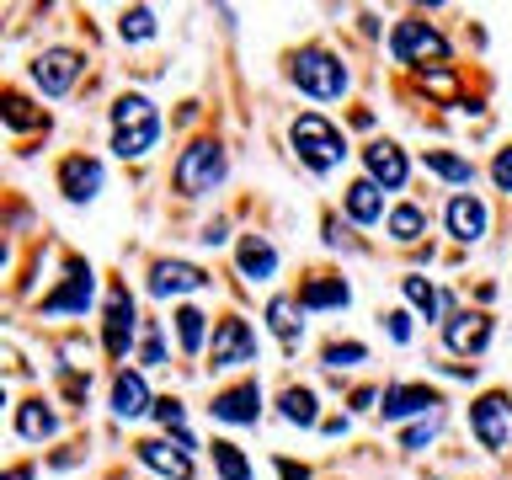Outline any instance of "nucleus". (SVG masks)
<instances>
[{"instance_id":"obj_1","label":"nucleus","mask_w":512,"mask_h":480,"mask_svg":"<svg viewBox=\"0 0 512 480\" xmlns=\"http://www.w3.org/2000/svg\"><path fill=\"white\" fill-rule=\"evenodd\" d=\"M155 144H160V107L144 91L118 96V107H112V155L144 160Z\"/></svg>"},{"instance_id":"obj_2","label":"nucleus","mask_w":512,"mask_h":480,"mask_svg":"<svg viewBox=\"0 0 512 480\" xmlns=\"http://www.w3.org/2000/svg\"><path fill=\"white\" fill-rule=\"evenodd\" d=\"M288 80L304 91V96H315V102H336V96L347 91V64L331 54L326 43H304L288 54Z\"/></svg>"},{"instance_id":"obj_3","label":"nucleus","mask_w":512,"mask_h":480,"mask_svg":"<svg viewBox=\"0 0 512 480\" xmlns=\"http://www.w3.org/2000/svg\"><path fill=\"white\" fill-rule=\"evenodd\" d=\"M288 139H294V155L315 176H326V171H336L347 160V134L331 118H320V112H299V118L288 123Z\"/></svg>"},{"instance_id":"obj_4","label":"nucleus","mask_w":512,"mask_h":480,"mask_svg":"<svg viewBox=\"0 0 512 480\" xmlns=\"http://www.w3.org/2000/svg\"><path fill=\"white\" fill-rule=\"evenodd\" d=\"M224 171H230L224 144L219 139H192L171 166V187L182 192V198H203V192H214L224 182Z\"/></svg>"},{"instance_id":"obj_5","label":"nucleus","mask_w":512,"mask_h":480,"mask_svg":"<svg viewBox=\"0 0 512 480\" xmlns=\"http://www.w3.org/2000/svg\"><path fill=\"white\" fill-rule=\"evenodd\" d=\"M256 363V326L246 315L214 320V342H208V374H230V368Z\"/></svg>"},{"instance_id":"obj_6","label":"nucleus","mask_w":512,"mask_h":480,"mask_svg":"<svg viewBox=\"0 0 512 480\" xmlns=\"http://www.w3.org/2000/svg\"><path fill=\"white\" fill-rule=\"evenodd\" d=\"M470 432L475 443L486 448V454H502V448L512 443V395L507 390H486L470 406Z\"/></svg>"},{"instance_id":"obj_7","label":"nucleus","mask_w":512,"mask_h":480,"mask_svg":"<svg viewBox=\"0 0 512 480\" xmlns=\"http://www.w3.org/2000/svg\"><path fill=\"white\" fill-rule=\"evenodd\" d=\"M390 54L395 64H422V59H448V38L432 22H422V16H406V22H395L390 32Z\"/></svg>"},{"instance_id":"obj_8","label":"nucleus","mask_w":512,"mask_h":480,"mask_svg":"<svg viewBox=\"0 0 512 480\" xmlns=\"http://www.w3.org/2000/svg\"><path fill=\"white\" fill-rule=\"evenodd\" d=\"M80 70H86V54H75V48H43L32 59V86L43 96H64L80 80Z\"/></svg>"},{"instance_id":"obj_9","label":"nucleus","mask_w":512,"mask_h":480,"mask_svg":"<svg viewBox=\"0 0 512 480\" xmlns=\"http://www.w3.org/2000/svg\"><path fill=\"white\" fill-rule=\"evenodd\" d=\"M134 336H139V315H134V294L118 283L112 288V299H107V320H102V347H107V358H128V347H134Z\"/></svg>"},{"instance_id":"obj_10","label":"nucleus","mask_w":512,"mask_h":480,"mask_svg":"<svg viewBox=\"0 0 512 480\" xmlns=\"http://www.w3.org/2000/svg\"><path fill=\"white\" fill-rule=\"evenodd\" d=\"M443 224H448V235H454L459 246H480L486 230H491V208H486V198H475V192H454L448 208H443Z\"/></svg>"},{"instance_id":"obj_11","label":"nucleus","mask_w":512,"mask_h":480,"mask_svg":"<svg viewBox=\"0 0 512 480\" xmlns=\"http://www.w3.org/2000/svg\"><path fill=\"white\" fill-rule=\"evenodd\" d=\"M363 166H368V182H379L384 192H400L411 182V160H406V150H400L395 139L363 144Z\"/></svg>"},{"instance_id":"obj_12","label":"nucleus","mask_w":512,"mask_h":480,"mask_svg":"<svg viewBox=\"0 0 512 480\" xmlns=\"http://www.w3.org/2000/svg\"><path fill=\"white\" fill-rule=\"evenodd\" d=\"M214 422H230V427H251L256 416H262V384L256 379H240V384H224L214 395Z\"/></svg>"},{"instance_id":"obj_13","label":"nucleus","mask_w":512,"mask_h":480,"mask_svg":"<svg viewBox=\"0 0 512 480\" xmlns=\"http://www.w3.org/2000/svg\"><path fill=\"white\" fill-rule=\"evenodd\" d=\"M96 294V272L86 262H70V272H64V288H54V294L43 299V315H86V304Z\"/></svg>"},{"instance_id":"obj_14","label":"nucleus","mask_w":512,"mask_h":480,"mask_svg":"<svg viewBox=\"0 0 512 480\" xmlns=\"http://www.w3.org/2000/svg\"><path fill=\"white\" fill-rule=\"evenodd\" d=\"M59 192L70 203H91L96 192H102V160L91 155H64L59 160Z\"/></svg>"},{"instance_id":"obj_15","label":"nucleus","mask_w":512,"mask_h":480,"mask_svg":"<svg viewBox=\"0 0 512 480\" xmlns=\"http://www.w3.org/2000/svg\"><path fill=\"white\" fill-rule=\"evenodd\" d=\"M214 278H208L203 267H192V262H155L150 267V294L155 299H166V294H198V288H208Z\"/></svg>"},{"instance_id":"obj_16","label":"nucleus","mask_w":512,"mask_h":480,"mask_svg":"<svg viewBox=\"0 0 512 480\" xmlns=\"http://www.w3.org/2000/svg\"><path fill=\"white\" fill-rule=\"evenodd\" d=\"M438 406H443V395L427 390V384H390V390H384L379 416H384V422H400V416H427V411H438Z\"/></svg>"},{"instance_id":"obj_17","label":"nucleus","mask_w":512,"mask_h":480,"mask_svg":"<svg viewBox=\"0 0 512 480\" xmlns=\"http://www.w3.org/2000/svg\"><path fill=\"white\" fill-rule=\"evenodd\" d=\"M443 342H448V352H486V342H491V315H480V310H464V315H454V320H443Z\"/></svg>"},{"instance_id":"obj_18","label":"nucleus","mask_w":512,"mask_h":480,"mask_svg":"<svg viewBox=\"0 0 512 480\" xmlns=\"http://www.w3.org/2000/svg\"><path fill=\"white\" fill-rule=\"evenodd\" d=\"M144 411H155L144 374H139V368H118V379H112V416L134 422V416H144Z\"/></svg>"},{"instance_id":"obj_19","label":"nucleus","mask_w":512,"mask_h":480,"mask_svg":"<svg viewBox=\"0 0 512 480\" xmlns=\"http://www.w3.org/2000/svg\"><path fill=\"white\" fill-rule=\"evenodd\" d=\"M304 310H347L352 304V288L347 278H331V272H315V278H304L299 283V294H294Z\"/></svg>"},{"instance_id":"obj_20","label":"nucleus","mask_w":512,"mask_h":480,"mask_svg":"<svg viewBox=\"0 0 512 480\" xmlns=\"http://www.w3.org/2000/svg\"><path fill=\"white\" fill-rule=\"evenodd\" d=\"M134 454H139V464H150V470L166 475V480H192V459L166 438H144V443H134Z\"/></svg>"},{"instance_id":"obj_21","label":"nucleus","mask_w":512,"mask_h":480,"mask_svg":"<svg viewBox=\"0 0 512 480\" xmlns=\"http://www.w3.org/2000/svg\"><path fill=\"white\" fill-rule=\"evenodd\" d=\"M235 262H240V278L272 283V272H278V246H272L267 235H246V240L235 246Z\"/></svg>"},{"instance_id":"obj_22","label":"nucleus","mask_w":512,"mask_h":480,"mask_svg":"<svg viewBox=\"0 0 512 480\" xmlns=\"http://www.w3.org/2000/svg\"><path fill=\"white\" fill-rule=\"evenodd\" d=\"M342 208H347L352 224H379V219H390V214H384V187L368 182V176H358V182L342 192Z\"/></svg>"},{"instance_id":"obj_23","label":"nucleus","mask_w":512,"mask_h":480,"mask_svg":"<svg viewBox=\"0 0 512 480\" xmlns=\"http://www.w3.org/2000/svg\"><path fill=\"white\" fill-rule=\"evenodd\" d=\"M16 438H27V443L59 438V411L48 406V400H22V406H16Z\"/></svg>"},{"instance_id":"obj_24","label":"nucleus","mask_w":512,"mask_h":480,"mask_svg":"<svg viewBox=\"0 0 512 480\" xmlns=\"http://www.w3.org/2000/svg\"><path fill=\"white\" fill-rule=\"evenodd\" d=\"M278 416L288 427H320V400H315L310 384H288L278 395Z\"/></svg>"},{"instance_id":"obj_25","label":"nucleus","mask_w":512,"mask_h":480,"mask_svg":"<svg viewBox=\"0 0 512 480\" xmlns=\"http://www.w3.org/2000/svg\"><path fill=\"white\" fill-rule=\"evenodd\" d=\"M299 315H304V304H299L294 294H272V299H267V326L283 336V347H288V352H294L299 331H304V320H299Z\"/></svg>"},{"instance_id":"obj_26","label":"nucleus","mask_w":512,"mask_h":480,"mask_svg":"<svg viewBox=\"0 0 512 480\" xmlns=\"http://www.w3.org/2000/svg\"><path fill=\"white\" fill-rule=\"evenodd\" d=\"M384 230H390L395 246H416V240L427 235V208L422 203H395L390 219H384Z\"/></svg>"},{"instance_id":"obj_27","label":"nucleus","mask_w":512,"mask_h":480,"mask_svg":"<svg viewBox=\"0 0 512 480\" xmlns=\"http://www.w3.org/2000/svg\"><path fill=\"white\" fill-rule=\"evenodd\" d=\"M422 166L432 176H443V182H454V187H470L475 182V160L470 155H454V150H422Z\"/></svg>"},{"instance_id":"obj_28","label":"nucleus","mask_w":512,"mask_h":480,"mask_svg":"<svg viewBox=\"0 0 512 480\" xmlns=\"http://www.w3.org/2000/svg\"><path fill=\"white\" fill-rule=\"evenodd\" d=\"M176 342H182V352H203V342H214V336H208V315L182 304V310H176Z\"/></svg>"},{"instance_id":"obj_29","label":"nucleus","mask_w":512,"mask_h":480,"mask_svg":"<svg viewBox=\"0 0 512 480\" xmlns=\"http://www.w3.org/2000/svg\"><path fill=\"white\" fill-rule=\"evenodd\" d=\"M208 454H214L219 480H251V459L240 454V448H235L230 438H214V443H208Z\"/></svg>"},{"instance_id":"obj_30","label":"nucleus","mask_w":512,"mask_h":480,"mask_svg":"<svg viewBox=\"0 0 512 480\" xmlns=\"http://www.w3.org/2000/svg\"><path fill=\"white\" fill-rule=\"evenodd\" d=\"M400 294H406L427 320H438V315H443V294H438V288H432L427 278H416V272H411V278H400Z\"/></svg>"},{"instance_id":"obj_31","label":"nucleus","mask_w":512,"mask_h":480,"mask_svg":"<svg viewBox=\"0 0 512 480\" xmlns=\"http://www.w3.org/2000/svg\"><path fill=\"white\" fill-rule=\"evenodd\" d=\"M118 38H123V43H150V38H155V11H150V6H128V11L118 16Z\"/></svg>"},{"instance_id":"obj_32","label":"nucleus","mask_w":512,"mask_h":480,"mask_svg":"<svg viewBox=\"0 0 512 480\" xmlns=\"http://www.w3.org/2000/svg\"><path fill=\"white\" fill-rule=\"evenodd\" d=\"M320 358H326L331 374H342V368H358V363L368 358V347H363V342H326V352H320Z\"/></svg>"},{"instance_id":"obj_33","label":"nucleus","mask_w":512,"mask_h":480,"mask_svg":"<svg viewBox=\"0 0 512 480\" xmlns=\"http://www.w3.org/2000/svg\"><path fill=\"white\" fill-rule=\"evenodd\" d=\"M139 363H144V368H160V363H166V342H160V326H155V320H144V342H139Z\"/></svg>"},{"instance_id":"obj_34","label":"nucleus","mask_w":512,"mask_h":480,"mask_svg":"<svg viewBox=\"0 0 512 480\" xmlns=\"http://www.w3.org/2000/svg\"><path fill=\"white\" fill-rule=\"evenodd\" d=\"M150 416H155V422L166 427V432H182V427H187V411H182V400H176V395H160Z\"/></svg>"},{"instance_id":"obj_35","label":"nucleus","mask_w":512,"mask_h":480,"mask_svg":"<svg viewBox=\"0 0 512 480\" xmlns=\"http://www.w3.org/2000/svg\"><path fill=\"white\" fill-rule=\"evenodd\" d=\"M6 123H11V128H32V123H38V112L27 107L22 91H6Z\"/></svg>"},{"instance_id":"obj_36","label":"nucleus","mask_w":512,"mask_h":480,"mask_svg":"<svg viewBox=\"0 0 512 480\" xmlns=\"http://www.w3.org/2000/svg\"><path fill=\"white\" fill-rule=\"evenodd\" d=\"M432 438H438V416H432V422H416L411 432H400V443H406L411 454H416V448H427Z\"/></svg>"},{"instance_id":"obj_37","label":"nucleus","mask_w":512,"mask_h":480,"mask_svg":"<svg viewBox=\"0 0 512 480\" xmlns=\"http://www.w3.org/2000/svg\"><path fill=\"white\" fill-rule=\"evenodd\" d=\"M491 182H496V192H512V150H496V160H491Z\"/></svg>"},{"instance_id":"obj_38","label":"nucleus","mask_w":512,"mask_h":480,"mask_svg":"<svg viewBox=\"0 0 512 480\" xmlns=\"http://www.w3.org/2000/svg\"><path fill=\"white\" fill-rule=\"evenodd\" d=\"M384 320H390V336H395V342H411V315H406V310H390Z\"/></svg>"},{"instance_id":"obj_39","label":"nucleus","mask_w":512,"mask_h":480,"mask_svg":"<svg viewBox=\"0 0 512 480\" xmlns=\"http://www.w3.org/2000/svg\"><path fill=\"white\" fill-rule=\"evenodd\" d=\"M203 246H224V240H230V224H224V219H214V224H203Z\"/></svg>"},{"instance_id":"obj_40","label":"nucleus","mask_w":512,"mask_h":480,"mask_svg":"<svg viewBox=\"0 0 512 480\" xmlns=\"http://www.w3.org/2000/svg\"><path fill=\"white\" fill-rule=\"evenodd\" d=\"M278 475H283V480H310V470H304V464H294V459H278Z\"/></svg>"},{"instance_id":"obj_41","label":"nucleus","mask_w":512,"mask_h":480,"mask_svg":"<svg viewBox=\"0 0 512 480\" xmlns=\"http://www.w3.org/2000/svg\"><path fill=\"white\" fill-rule=\"evenodd\" d=\"M374 400H384V395H374V390H358V395H352V411H368Z\"/></svg>"},{"instance_id":"obj_42","label":"nucleus","mask_w":512,"mask_h":480,"mask_svg":"<svg viewBox=\"0 0 512 480\" xmlns=\"http://www.w3.org/2000/svg\"><path fill=\"white\" fill-rule=\"evenodd\" d=\"M320 432H331V438H336V432H347V416H326V422H320Z\"/></svg>"},{"instance_id":"obj_43","label":"nucleus","mask_w":512,"mask_h":480,"mask_svg":"<svg viewBox=\"0 0 512 480\" xmlns=\"http://www.w3.org/2000/svg\"><path fill=\"white\" fill-rule=\"evenodd\" d=\"M0 480H32V464H11V470L0 475Z\"/></svg>"}]
</instances>
